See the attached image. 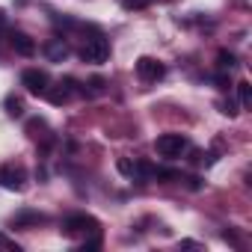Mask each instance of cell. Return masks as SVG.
Instances as JSON below:
<instances>
[{"instance_id": "obj_1", "label": "cell", "mask_w": 252, "mask_h": 252, "mask_svg": "<svg viewBox=\"0 0 252 252\" xmlns=\"http://www.w3.org/2000/svg\"><path fill=\"white\" fill-rule=\"evenodd\" d=\"M80 57H83V63L101 65V63H107V57H110V42H107L101 33H92V36L83 42V48H80Z\"/></svg>"}, {"instance_id": "obj_2", "label": "cell", "mask_w": 252, "mask_h": 252, "mask_svg": "<svg viewBox=\"0 0 252 252\" xmlns=\"http://www.w3.org/2000/svg\"><path fill=\"white\" fill-rule=\"evenodd\" d=\"M187 137L184 134H160L158 140H155V152L160 155V158H166V160H175V158H181L184 152H187Z\"/></svg>"}, {"instance_id": "obj_3", "label": "cell", "mask_w": 252, "mask_h": 252, "mask_svg": "<svg viewBox=\"0 0 252 252\" xmlns=\"http://www.w3.org/2000/svg\"><path fill=\"white\" fill-rule=\"evenodd\" d=\"M63 231H65L68 237H89V234L101 231V222H98L95 217H89V214H71V217L63 222Z\"/></svg>"}, {"instance_id": "obj_4", "label": "cell", "mask_w": 252, "mask_h": 252, "mask_svg": "<svg viewBox=\"0 0 252 252\" xmlns=\"http://www.w3.org/2000/svg\"><path fill=\"white\" fill-rule=\"evenodd\" d=\"M137 74H140L143 83H158L166 74V65L160 60H155V57H140L137 60Z\"/></svg>"}, {"instance_id": "obj_5", "label": "cell", "mask_w": 252, "mask_h": 252, "mask_svg": "<svg viewBox=\"0 0 252 252\" xmlns=\"http://www.w3.org/2000/svg\"><path fill=\"white\" fill-rule=\"evenodd\" d=\"M21 86H24L30 95H45L48 86H51V77H48V71H42V68H27V71L21 74Z\"/></svg>"}, {"instance_id": "obj_6", "label": "cell", "mask_w": 252, "mask_h": 252, "mask_svg": "<svg viewBox=\"0 0 252 252\" xmlns=\"http://www.w3.org/2000/svg\"><path fill=\"white\" fill-rule=\"evenodd\" d=\"M27 184V172L21 166H0V187H6V190H24Z\"/></svg>"}, {"instance_id": "obj_7", "label": "cell", "mask_w": 252, "mask_h": 252, "mask_svg": "<svg viewBox=\"0 0 252 252\" xmlns=\"http://www.w3.org/2000/svg\"><path fill=\"white\" fill-rule=\"evenodd\" d=\"M9 45H12L15 54H21V57H33V54H36V42H33L27 33H21V30H12V33H9Z\"/></svg>"}, {"instance_id": "obj_8", "label": "cell", "mask_w": 252, "mask_h": 252, "mask_svg": "<svg viewBox=\"0 0 252 252\" xmlns=\"http://www.w3.org/2000/svg\"><path fill=\"white\" fill-rule=\"evenodd\" d=\"M27 134H30L33 140H51L48 125H45L42 119H30V122H27Z\"/></svg>"}, {"instance_id": "obj_9", "label": "cell", "mask_w": 252, "mask_h": 252, "mask_svg": "<svg viewBox=\"0 0 252 252\" xmlns=\"http://www.w3.org/2000/svg\"><path fill=\"white\" fill-rule=\"evenodd\" d=\"M68 57V45L63 42V39H54L51 45H48V60L51 63H60V60H65Z\"/></svg>"}, {"instance_id": "obj_10", "label": "cell", "mask_w": 252, "mask_h": 252, "mask_svg": "<svg viewBox=\"0 0 252 252\" xmlns=\"http://www.w3.org/2000/svg\"><path fill=\"white\" fill-rule=\"evenodd\" d=\"M234 65H237V57H234L231 51H225V48H222V51L217 54V68H220V71H231Z\"/></svg>"}, {"instance_id": "obj_11", "label": "cell", "mask_w": 252, "mask_h": 252, "mask_svg": "<svg viewBox=\"0 0 252 252\" xmlns=\"http://www.w3.org/2000/svg\"><path fill=\"white\" fill-rule=\"evenodd\" d=\"M237 98H240L243 107H252V86H249V80H240L237 83Z\"/></svg>"}, {"instance_id": "obj_12", "label": "cell", "mask_w": 252, "mask_h": 252, "mask_svg": "<svg viewBox=\"0 0 252 252\" xmlns=\"http://www.w3.org/2000/svg\"><path fill=\"white\" fill-rule=\"evenodd\" d=\"M6 113L9 116H24V104H21V98H6Z\"/></svg>"}, {"instance_id": "obj_13", "label": "cell", "mask_w": 252, "mask_h": 252, "mask_svg": "<svg viewBox=\"0 0 252 252\" xmlns=\"http://www.w3.org/2000/svg\"><path fill=\"white\" fill-rule=\"evenodd\" d=\"M45 217L42 214H18L15 217V225H24V222H42Z\"/></svg>"}, {"instance_id": "obj_14", "label": "cell", "mask_w": 252, "mask_h": 252, "mask_svg": "<svg viewBox=\"0 0 252 252\" xmlns=\"http://www.w3.org/2000/svg\"><path fill=\"white\" fill-rule=\"evenodd\" d=\"M116 166H119V172H122V175H131V178H134V163H131L128 158H122Z\"/></svg>"}, {"instance_id": "obj_15", "label": "cell", "mask_w": 252, "mask_h": 252, "mask_svg": "<svg viewBox=\"0 0 252 252\" xmlns=\"http://www.w3.org/2000/svg\"><path fill=\"white\" fill-rule=\"evenodd\" d=\"M214 83H217L220 89H228V86H231V80H228V74H225V71H217V77H214Z\"/></svg>"}, {"instance_id": "obj_16", "label": "cell", "mask_w": 252, "mask_h": 252, "mask_svg": "<svg viewBox=\"0 0 252 252\" xmlns=\"http://www.w3.org/2000/svg\"><path fill=\"white\" fill-rule=\"evenodd\" d=\"M146 3H149V0H122V6H125V9H143Z\"/></svg>"}, {"instance_id": "obj_17", "label": "cell", "mask_w": 252, "mask_h": 252, "mask_svg": "<svg viewBox=\"0 0 252 252\" xmlns=\"http://www.w3.org/2000/svg\"><path fill=\"white\" fill-rule=\"evenodd\" d=\"M222 113H225V116H237V113H240V110H237V104H234V101H231V98H228V101H225V104H222Z\"/></svg>"}, {"instance_id": "obj_18", "label": "cell", "mask_w": 252, "mask_h": 252, "mask_svg": "<svg viewBox=\"0 0 252 252\" xmlns=\"http://www.w3.org/2000/svg\"><path fill=\"white\" fill-rule=\"evenodd\" d=\"M3 27H6V12L0 9V30H3Z\"/></svg>"}]
</instances>
